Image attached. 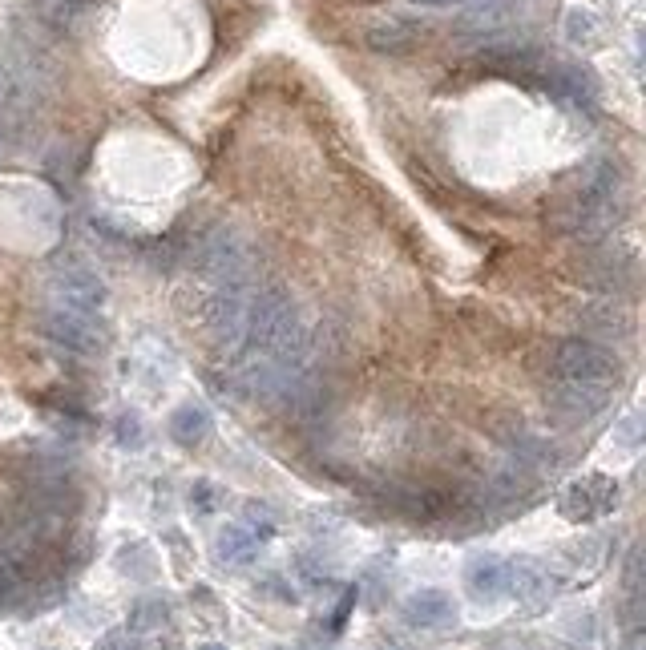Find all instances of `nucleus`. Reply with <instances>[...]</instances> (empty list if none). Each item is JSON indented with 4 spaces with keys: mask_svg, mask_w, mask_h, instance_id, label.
I'll use <instances>...</instances> for the list:
<instances>
[{
    "mask_svg": "<svg viewBox=\"0 0 646 650\" xmlns=\"http://www.w3.org/2000/svg\"><path fill=\"white\" fill-rule=\"evenodd\" d=\"M550 384L554 404L570 420H590L610 400V392L622 384V364L594 340L570 336L558 340L550 352Z\"/></svg>",
    "mask_w": 646,
    "mask_h": 650,
    "instance_id": "obj_1",
    "label": "nucleus"
},
{
    "mask_svg": "<svg viewBox=\"0 0 646 650\" xmlns=\"http://www.w3.org/2000/svg\"><path fill=\"white\" fill-rule=\"evenodd\" d=\"M618 202H622V170L614 162H594L578 194L566 202L558 227L574 239H598L618 223Z\"/></svg>",
    "mask_w": 646,
    "mask_h": 650,
    "instance_id": "obj_2",
    "label": "nucleus"
},
{
    "mask_svg": "<svg viewBox=\"0 0 646 650\" xmlns=\"http://www.w3.org/2000/svg\"><path fill=\"white\" fill-rule=\"evenodd\" d=\"M198 263L202 271L219 283V287H247V275H251V255L243 247V239L227 227L210 231L202 251H198Z\"/></svg>",
    "mask_w": 646,
    "mask_h": 650,
    "instance_id": "obj_3",
    "label": "nucleus"
},
{
    "mask_svg": "<svg viewBox=\"0 0 646 650\" xmlns=\"http://www.w3.org/2000/svg\"><path fill=\"white\" fill-rule=\"evenodd\" d=\"M41 332L65 348V352H77V356H93L101 348V332H97V319L89 311H73V307H53L45 319H41Z\"/></svg>",
    "mask_w": 646,
    "mask_h": 650,
    "instance_id": "obj_4",
    "label": "nucleus"
},
{
    "mask_svg": "<svg viewBox=\"0 0 646 650\" xmlns=\"http://www.w3.org/2000/svg\"><path fill=\"white\" fill-rule=\"evenodd\" d=\"M53 295L61 307H73V311H89L97 315L101 303H105V287H101V275L81 267V263H69L53 275Z\"/></svg>",
    "mask_w": 646,
    "mask_h": 650,
    "instance_id": "obj_5",
    "label": "nucleus"
},
{
    "mask_svg": "<svg viewBox=\"0 0 646 650\" xmlns=\"http://www.w3.org/2000/svg\"><path fill=\"white\" fill-rule=\"evenodd\" d=\"M618 501V485L606 481V477H586L578 485H570L562 493V513L570 521H590V517H602L606 509H614Z\"/></svg>",
    "mask_w": 646,
    "mask_h": 650,
    "instance_id": "obj_6",
    "label": "nucleus"
},
{
    "mask_svg": "<svg viewBox=\"0 0 646 650\" xmlns=\"http://www.w3.org/2000/svg\"><path fill=\"white\" fill-rule=\"evenodd\" d=\"M465 582H469L473 598L493 602V598H501V594L513 586V566H509V562H501V558H493V554H481V558H473V562H469Z\"/></svg>",
    "mask_w": 646,
    "mask_h": 650,
    "instance_id": "obj_7",
    "label": "nucleus"
},
{
    "mask_svg": "<svg viewBox=\"0 0 646 650\" xmlns=\"http://www.w3.org/2000/svg\"><path fill=\"white\" fill-rule=\"evenodd\" d=\"M404 618H408L412 626H441V622L453 618V602H449L445 590H420V594L408 598Z\"/></svg>",
    "mask_w": 646,
    "mask_h": 650,
    "instance_id": "obj_8",
    "label": "nucleus"
},
{
    "mask_svg": "<svg viewBox=\"0 0 646 650\" xmlns=\"http://www.w3.org/2000/svg\"><path fill=\"white\" fill-rule=\"evenodd\" d=\"M416 41H420V29L408 21H380L368 29V45L376 53H408Z\"/></svg>",
    "mask_w": 646,
    "mask_h": 650,
    "instance_id": "obj_9",
    "label": "nucleus"
},
{
    "mask_svg": "<svg viewBox=\"0 0 646 650\" xmlns=\"http://www.w3.org/2000/svg\"><path fill=\"white\" fill-rule=\"evenodd\" d=\"M206 432H210V416L202 408H194V404H186V408H178L170 416V437L178 445H198V441H206Z\"/></svg>",
    "mask_w": 646,
    "mask_h": 650,
    "instance_id": "obj_10",
    "label": "nucleus"
},
{
    "mask_svg": "<svg viewBox=\"0 0 646 650\" xmlns=\"http://www.w3.org/2000/svg\"><path fill=\"white\" fill-rule=\"evenodd\" d=\"M255 550H259V537H255L251 529H243V525H227V529H223L219 554H223L227 562H247Z\"/></svg>",
    "mask_w": 646,
    "mask_h": 650,
    "instance_id": "obj_11",
    "label": "nucleus"
},
{
    "mask_svg": "<svg viewBox=\"0 0 646 650\" xmlns=\"http://www.w3.org/2000/svg\"><path fill=\"white\" fill-rule=\"evenodd\" d=\"M566 37H570L574 45H594V41H598V25H594V17L582 13V9H570V17H566Z\"/></svg>",
    "mask_w": 646,
    "mask_h": 650,
    "instance_id": "obj_12",
    "label": "nucleus"
},
{
    "mask_svg": "<svg viewBox=\"0 0 646 650\" xmlns=\"http://www.w3.org/2000/svg\"><path fill=\"white\" fill-rule=\"evenodd\" d=\"M122 441H126V445L134 441V449L142 445V428H138V420H122Z\"/></svg>",
    "mask_w": 646,
    "mask_h": 650,
    "instance_id": "obj_13",
    "label": "nucleus"
},
{
    "mask_svg": "<svg viewBox=\"0 0 646 650\" xmlns=\"http://www.w3.org/2000/svg\"><path fill=\"white\" fill-rule=\"evenodd\" d=\"M416 5H433L437 9V5H453V0H416Z\"/></svg>",
    "mask_w": 646,
    "mask_h": 650,
    "instance_id": "obj_14",
    "label": "nucleus"
},
{
    "mask_svg": "<svg viewBox=\"0 0 646 650\" xmlns=\"http://www.w3.org/2000/svg\"><path fill=\"white\" fill-rule=\"evenodd\" d=\"M198 650H227V646H219V642H206V646H198Z\"/></svg>",
    "mask_w": 646,
    "mask_h": 650,
    "instance_id": "obj_15",
    "label": "nucleus"
}]
</instances>
